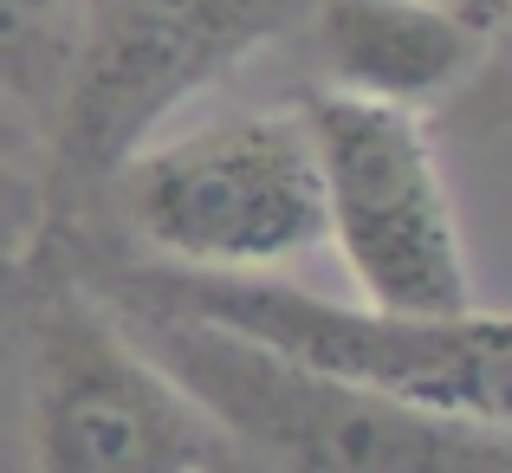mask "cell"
I'll return each mask as SVG.
<instances>
[{
  "mask_svg": "<svg viewBox=\"0 0 512 473\" xmlns=\"http://www.w3.org/2000/svg\"><path fill=\"white\" fill-rule=\"evenodd\" d=\"M143 357L221 428L240 473H512V435L389 402L363 383L208 324L143 292L111 253H72Z\"/></svg>",
  "mask_w": 512,
  "mask_h": 473,
  "instance_id": "cell-1",
  "label": "cell"
},
{
  "mask_svg": "<svg viewBox=\"0 0 512 473\" xmlns=\"http://www.w3.org/2000/svg\"><path fill=\"white\" fill-rule=\"evenodd\" d=\"M0 370L20 473H240L221 428L91 292L59 227L0 279Z\"/></svg>",
  "mask_w": 512,
  "mask_h": 473,
  "instance_id": "cell-2",
  "label": "cell"
},
{
  "mask_svg": "<svg viewBox=\"0 0 512 473\" xmlns=\"http://www.w3.org/2000/svg\"><path fill=\"white\" fill-rule=\"evenodd\" d=\"M312 0H78L65 78L39 124L52 214H78L188 98L299 33Z\"/></svg>",
  "mask_w": 512,
  "mask_h": 473,
  "instance_id": "cell-3",
  "label": "cell"
},
{
  "mask_svg": "<svg viewBox=\"0 0 512 473\" xmlns=\"http://www.w3.org/2000/svg\"><path fill=\"white\" fill-rule=\"evenodd\" d=\"M143 292L182 305V312L227 324L253 344L363 383L389 402L474 422L512 435V318L506 312H376V305H338L312 286H292L279 273H182L137 253H111Z\"/></svg>",
  "mask_w": 512,
  "mask_h": 473,
  "instance_id": "cell-4",
  "label": "cell"
},
{
  "mask_svg": "<svg viewBox=\"0 0 512 473\" xmlns=\"http://www.w3.org/2000/svg\"><path fill=\"white\" fill-rule=\"evenodd\" d=\"M137 260L182 273H279L325 240L318 156L299 104L221 111L150 137L104 195Z\"/></svg>",
  "mask_w": 512,
  "mask_h": 473,
  "instance_id": "cell-5",
  "label": "cell"
},
{
  "mask_svg": "<svg viewBox=\"0 0 512 473\" xmlns=\"http://www.w3.org/2000/svg\"><path fill=\"white\" fill-rule=\"evenodd\" d=\"M292 104L318 156L325 240L338 247L357 305L415 318L467 312L474 273L428 111L344 98L325 85H299Z\"/></svg>",
  "mask_w": 512,
  "mask_h": 473,
  "instance_id": "cell-6",
  "label": "cell"
},
{
  "mask_svg": "<svg viewBox=\"0 0 512 473\" xmlns=\"http://www.w3.org/2000/svg\"><path fill=\"white\" fill-rule=\"evenodd\" d=\"M493 13L454 0H312L299 46L312 52V85L376 104H454L487 59Z\"/></svg>",
  "mask_w": 512,
  "mask_h": 473,
  "instance_id": "cell-7",
  "label": "cell"
},
{
  "mask_svg": "<svg viewBox=\"0 0 512 473\" xmlns=\"http://www.w3.org/2000/svg\"><path fill=\"white\" fill-rule=\"evenodd\" d=\"M78 0H0V104L26 124H46L72 52Z\"/></svg>",
  "mask_w": 512,
  "mask_h": 473,
  "instance_id": "cell-8",
  "label": "cell"
},
{
  "mask_svg": "<svg viewBox=\"0 0 512 473\" xmlns=\"http://www.w3.org/2000/svg\"><path fill=\"white\" fill-rule=\"evenodd\" d=\"M59 227L52 214V188H46V150L39 130L20 111L0 104V279Z\"/></svg>",
  "mask_w": 512,
  "mask_h": 473,
  "instance_id": "cell-9",
  "label": "cell"
},
{
  "mask_svg": "<svg viewBox=\"0 0 512 473\" xmlns=\"http://www.w3.org/2000/svg\"><path fill=\"white\" fill-rule=\"evenodd\" d=\"M448 111L467 137H493V130L512 124V0H500L493 33H487V59H480V72L467 78V91Z\"/></svg>",
  "mask_w": 512,
  "mask_h": 473,
  "instance_id": "cell-10",
  "label": "cell"
},
{
  "mask_svg": "<svg viewBox=\"0 0 512 473\" xmlns=\"http://www.w3.org/2000/svg\"><path fill=\"white\" fill-rule=\"evenodd\" d=\"M454 7H474V13H493V7H487V0H454Z\"/></svg>",
  "mask_w": 512,
  "mask_h": 473,
  "instance_id": "cell-11",
  "label": "cell"
}]
</instances>
